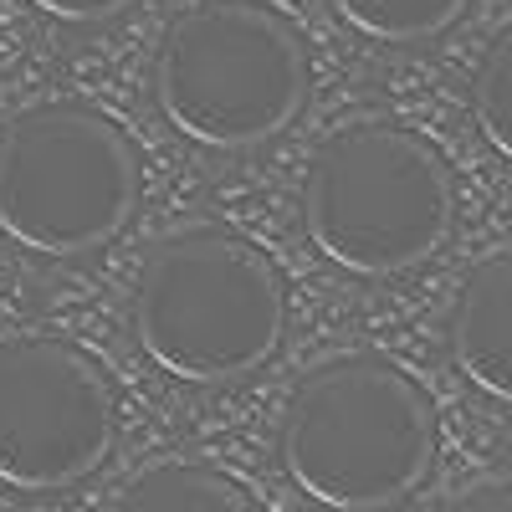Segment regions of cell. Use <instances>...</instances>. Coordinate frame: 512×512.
<instances>
[{
    "mask_svg": "<svg viewBox=\"0 0 512 512\" xmlns=\"http://www.w3.org/2000/svg\"><path fill=\"white\" fill-rule=\"evenodd\" d=\"M436 456L425 390L379 354H338L297 379L277 420V461L328 512H384L415 492Z\"/></svg>",
    "mask_w": 512,
    "mask_h": 512,
    "instance_id": "cell-1",
    "label": "cell"
},
{
    "mask_svg": "<svg viewBox=\"0 0 512 512\" xmlns=\"http://www.w3.org/2000/svg\"><path fill=\"white\" fill-rule=\"evenodd\" d=\"M287 328V287L262 246L226 226L164 236L134 282V338L180 384H226L262 369Z\"/></svg>",
    "mask_w": 512,
    "mask_h": 512,
    "instance_id": "cell-2",
    "label": "cell"
},
{
    "mask_svg": "<svg viewBox=\"0 0 512 512\" xmlns=\"http://www.w3.org/2000/svg\"><path fill=\"white\" fill-rule=\"evenodd\" d=\"M303 226L318 256L349 277H400L456 226L451 164L395 118L344 123L313 149Z\"/></svg>",
    "mask_w": 512,
    "mask_h": 512,
    "instance_id": "cell-3",
    "label": "cell"
},
{
    "mask_svg": "<svg viewBox=\"0 0 512 512\" xmlns=\"http://www.w3.org/2000/svg\"><path fill=\"white\" fill-rule=\"evenodd\" d=\"M308 103L297 31L262 0H195L154 52V108L200 149H256Z\"/></svg>",
    "mask_w": 512,
    "mask_h": 512,
    "instance_id": "cell-4",
    "label": "cell"
},
{
    "mask_svg": "<svg viewBox=\"0 0 512 512\" xmlns=\"http://www.w3.org/2000/svg\"><path fill=\"white\" fill-rule=\"evenodd\" d=\"M139 200L123 128L82 103H36L0 128V236L31 256L108 246Z\"/></svg>",
    "mask_w": 512,
    "mask_h": 512,
    "instance_id": "cell-5",
    "label": "cell"
},
{
    "mask_svg": "<svg viewBox=\"0 0 512 512\" xmlns=\"http://www.w3.org/2000/svg\"><path fill=\"white\" fill-rule=\"evenodd\" d=\"M118 441L108 374L62 338L0 344V487L62 492L93 477Z\"/></svg>",
    "mask_w": 512,
    "mask_h": 512,
    "instance_id": "cell-6",
    "label": "cell"
},
{
    "mask_svg": "<svg viewBox=\"0 0 512 512\" xmlns=\"http://www.w3.org/2000/svg\"><path fill=\"white\" fill-rule=\"evenodd\" d=\"M446 344L472 390L512 405V251H492L461 277Z\"/></svg>",
    "mask_w": 512,
    "mask_h": 512,
    "instance_id": "cell-7",
    "label": "cell"
},
{
    "mask_svg": "<svg viewBox=\"0 0 512 512\" xmlns=\"http://www.w3.org/2000/svg\"><path fill=\"white\" fill-rule=\"evenodd\" d=\"M113 512H262L251 492L205 461H159L128 482Z\"/></svg>",
    "mask_w": 512,
    "mask_h": 512,
    "instance_id": "cell-8",
    "label": "cell"
},
{
    "mask_svg": "<svg viewBox=\"0 0 512 512\" xmlns=\"http://www.w3.org/2000/svg\"><path fill=\"white\" fill-rule=\"evenodd\" d=\"M472 0H328V11L344 21L364 41H384V47H410V41H431Z\"/></svg>",
    "mask_w": 512,
    "mask_h": 512,
    "instance_id": "cell-9",
    "label": "cell"
},
{
    "mask_svg": "<svg viewBox=\"0 0 512 512\" xmlns=\"http://www.w3.org/2000/svg\"><path fill=\"white\" fill-rule=\"evenodd\" d=\"M472 113L482 139L512 164V21L487 41V52L472 77Z\"/></svg>",
    "mask_w": 512,
    "mask_h": 512,
    "instance_id": "cell-10",
    "label": "cell"
},
{
    "mask_svg": "<svg viewBox=\"0 0 512 512\" xmlns=\"http://www.w3.org/2000/svg\"><path fill=\"white\" fill-rule=\"evenodd\" d=\"M31 6L52 21H67V26H98V21L123 16L128 6H139V0H31Z\"/></svg>",
    "mask_w": 512,
    "mask_h": 512,
    "instance_id": "cell-11",
    "label": "cell"
},
{
    "mask_svg": "<svg viewBox=\"0 0 512 512\" xmlns=\"http://www.w3.org/2000/svg\"><path fill=\"white\" fill-rule=\"evenodd\" d=\"M446 512H512V477H492V482L466 487Z\"/></svg>",
    "mask_w": 512,
    "mask_h": 512,
    "instance_id": "cell-12",
    "label": "cell"
}]
</instances>
